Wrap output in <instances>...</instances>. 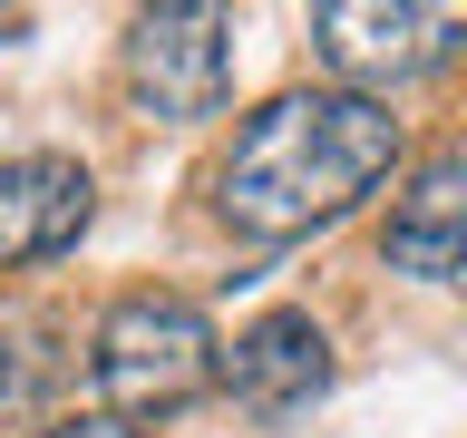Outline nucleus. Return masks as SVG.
Listing matches in <instances>:
<instances>
[{
    "instance_id": "8",
    "label": "nucleus",
    "mask_w": 467,
    "mask_h": 438,
    "mask_svg": "<svg viewBox=\"0 0 467 438\" xmlns=\"http://www.w3.org/2000/svg\"><path fill=\"white\" fill-rule=\"evenodd\" d=\"M29 438H146V429H127V419H108V409H88V419H49V429H29Z\"/></svg>"
},
{
    "instance_id": "3",
    "label": "nucleus",
    "mask_w": 467,
    "mask_h": 438,
    "mask_svg": "<svg viewBox=\"0 0 467 438\" xmlns=\"http://www.w3.org/2000/svg\"><path fill=\"white\" fill-rule=\"evenodd\" d=\"M312 49L350 98H379V88H409L429 68H448L467 49V10H448V0H321Z\"/></svg>"
},
{
    "instance_id": "2",
    "label": "nucleus",
    "mask_w": 467,
    "mask_h": 438,
    "mask_svg": "<svg viewBox=\"0 0 467 438\" xmlns=\"http://www.w3.org/2000/svg\"><path fill=\"white\" fill-rule=\"evenodd\" d=\"M214 370H224V341L185 292H127V302H108L98 341H88V380H98L108 419H127V429L204 400Z\"/></svg>"
},
{
    "instance_id": "6",
    "label": "nucleus",
    "mask_w": 467,
    "mask_h": 438,
    "mask_svg": "<svg viewBox=\"0 0 467 438\" xmlns=\"http://www.w3.org/2000/svg\"><path fill=\"white\" fill-rule=\"evenodd\" d=\"M379 254H389V273H409V283H458L467 273V146H438L429 166L400 185Z\"/></svg>"
},
{
    "instance_id": "5",
    "label": "nucleus",
    "mask_w": 467,
    "mask_h": 438,
    "mask_svg": "<svg viewBox=\"0 0 467 438\" xmlns=\"http://www.w3.org/2000/svg\"><path fill=\"white\" fill-rule=\"evenodd\" d=\"M214 380H224L254 419H302V409L331 390V331H321L312 312H263V321L234 331Z\"/></svg>"
},
{
    "instance_id": "7",
    "label": "nucleus",
    "mask_w": 467,
    "mask_h": 438,
    "mask_svg": "<svg viewBox=\"0 0 467 438\" xmlns=\"http://www.w3.org/2000/svg\"><path fill=\"white\" fill-rule=\"evenodd\" d=\"M98 214V185H88L78 156H10L0 166V263H49L68 254Z\"/></svg>"
},
{
    "instance_id": "4",
    "label": "nucleus",
    "mask_w": 467,
    "mask_h": 438,
    "mask_svg": "<svg viewBox=\"0 0 467 438\" xmlns=\"http://www.w3.org/2000/svg\"><path fill=\"white\" fill-rule=\"evenodd\" d=\"M127 88H137V108L166 117V127L214 117L224 88H234V10H214V0L146 10V20L127 29Z\"/></svg>"
},
{
    "instance_id": "1",
    "label": "nucleus",
    "mask_w": 467,
    "mask_h": 438,
    "mask_svg": "<svg viewBox=\"0 0 467 438\" xmlns=\"http://www.w3.org/2000/svg\"><path fill=\"white\" fill-rule=\"evenodd\" d=\"M400 166L389 98L350 88H283L273 108L234 127V156L214 166V214L254 244H292L312 224H341L360 195H379Z\"/></svg>"
}]
</instances>
